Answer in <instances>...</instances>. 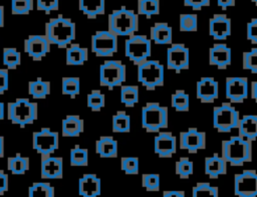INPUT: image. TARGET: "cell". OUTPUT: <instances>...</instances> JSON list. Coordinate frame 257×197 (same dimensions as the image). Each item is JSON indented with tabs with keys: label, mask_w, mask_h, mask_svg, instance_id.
Wrapping results in <instances>:
<instances>
[{
	"label": "cell",
	"mask_w": 257,
	"mask_h": 197,
	"mask_svg": "<svg viewBox=\"0 0 257 197\" xmlns=\"http://www.w3.org/2000/svg\"><path fill=\"white\" fill-rule=\"evenodd\" d=\"M44 35L50 44L67 48L76 37V26L70 18L59 15L45 23Z\"/></svg>",
	"instance_id": "1"
},
{
	"label": "cell",
	"mask_w": 257,
	"mask_h": 197,
	"mask_svg": "<svg viewBox=\"0 0 257 197\" xmlns=\"http://www.w3.org/2000/svg\"><path fill=\"white\" fill-rule=\"evenodd\" d=\"M221 156L232 166L240 167L252 161V142L233 136L221 143Z\"/></svg>",
	"instance_id": "2"
},
{
	"label": "cell",
	"mask_w": 257,
	"mask_h": 197,
	"mask_svg": "<svg viewBox=\"0 0 257 197\" xmlns=\"http://www.w3.org/2000/svg\"><path fill=\"white\" fill-rule=\"evenodd\" d=\"M108 29L116 36H131L139 30V15L121 6L108 15Z\"/></svg>",
	"instance_id": "3"
},
{
	"label": "cell",
	"mask_w": 257,
	"mask_h": 197,
	"mask_svg": "<svg viewBox=\"0 0 257 197\" xmlns=\"http://www.w3.org/2000/svg\"><path fill=\"white\" fill-rule=\"evenodd\" d=\"M38 117V106L26 97H18L7 104V118L13 125L24 128L33 124Z\"/></svg>",
	"instance_id": "4"
},
{
	"label": "cell",
	"mask_w": 257,
	"mask_h": 197,
	"mask_svg": "<svg viewBox=\"0 0 257 197\" xmlns=\"http://www.w3.org/2000/svg\"><path fill=\"white\" fill-rule=\"evenodd\" d=\"M169 125L168 108L150 102L142 108V128L148 133H159Z\"/></svg>",
	"instance_id": "5"
},
{
	"label": "cell",
	"mask_w": 257,
	"mask_h": 197,
	"mask_svg": "<svg viewBox=\"0 0 257 197\" xmlns=\"http://www.w3.org/2000/svg\"><path fill=\"white\" fill-rule=\"evenodd\" d=\"M138 81L148 90H154L159 86L164 85L165 68L164 65L155 59H148L147 61L138 65L137 69Z\"/></svg>",
	"instance_id": "6"
},
{
	"label": "cell",
	"mask_w": 257,
	"mask_h": 197,
	"mask_svg": "<svg viewBox=\"0 0 257 197\" xmlns=\"http://www.w3.org/2000/svg\"><path fill=\"white\" fill-rule=\"evenodd\" d=\"M124 55L137 66L147 61L152 55L151 39L143 34L128 36L124 42Z\"/></svg>",
	"instance_id": "7"
},
{
	"label": "cell",
	"mask_w": 257,
	"mask_h": 197,
	"mask_svg": "<svg viewBox=\"0 0 257 197\" xmlns=\"http://www.w3.org/2000/svg\"><path fill=\"white\" fill-rule=\"evenodd\" d=\"M126 78L125 65L116 59H107L99 66V84L112 89L122 85Z\"/></svg>",
	"instance_id": "8"
},
{
	"label": "cell",
	"mask_w": 257,
	"mask_h": 197,
	"mask_svg": "<svg viewBox=\"0 0 257 197\" xmlns=\"http://www.w3.org/2000/svg\"><path fill=\"white\" fill-rule=\"evenodd\" d=\"M240 119L239 112L231 103H222L213 109V127L219 133H229L238 129Z\"/></svg>",
	"instance_id": "9"
},
{
	"label": "cell",
	"mask_w": 257,
	"mask_h": 197,
	"mask_svg": "<svg viewBox=\"0 0 257 197\" xmlns=\"http://www.w3.org/2000/svg\"><path fill=\"white\" fill-rule=\"evenodd\" d=\"M59 146V135L50 128H41L32 134V148L42 157L51 156Z\"/></svg>",
	"instance_id": "10"
},
{
	"label": "cell",
	"mask_w": 257,
	"mask_h": 197,
	"mask_svg": "<svg viewBox=\"0 0 257 197\" xmlns=\"http://www.w3.org/2000/svg\"><path fill=\"white\" fill-rule=\"evenodd\" d=\"M90 46L96 56L110 57L117 52V36L109 30L95 31L91 36Z\"/></svg>",
	"instance_id": "11"
},
{
	"label": "cell",
	"mask_w": 257,
	"mask_h": 197,
	"mask_svg": "<svg viewBox=\"0 0 257 197\" xmlns=\"http://www.w3.org/2000/svg\"><path fill=\"white\" fill-rule=\"evenodd\" d=\"M234 194L237 197H257V172L243 170L234 175Z\"/></svg>",
	"instance_id": "12"
},
{
	"label": "cell",
	"mask_w": 257,
	"mask_h": 197,
	"mask_svg": "<svg viewBox=\"0 0 257 197\" xmlns=\"http://www.w3.org/2000/svg\"><path fill=\"white\" fill-rule=\"evenodd\" d=\"M189 65V48L183 43H172L167 49V67L176 72H181L188 69Z\"/></svg>",
	"instance_id": "13"
},
{
	"label": "cell",
	"mask_w": 257,
	"mask_h": 197,
	"mask_svg": "<svg viewBox=\"0 0 257 197\" xmlns=\"http://www.w3.org/2000/svg\"><path fill=\"white\" fill-rule=\"evenodd\" d=\"M248 79L244 76H228L225 79V95L231 104H241L248 96Z\"/></svg>",
	"instance_id": "14"
},
{
	"label": "cell",
	"mask_w": 257,
	"mask_h": 197,
	"mask_svg": "<svg viewBox=\"0 0 257 197\" xmlns=\"http://www.w3.org/2000/svg\"><path fill=\"white\" fill-rule=\"evenodd\" d=\"M179 147L191 154L198 153L206 148V134L197 128H189L183 131L179 136Z\"/></svg>",
	"instance_id": "15"
},
{
	"label": "cell",
	"mask_w": 257,
	"mask_h": 197,
	"mask_svg": "<svg viewBox=\"0 0 257 197\" xmlns=\"http://www.w3.org/2000/svg\"><path fill=\"white\" fill-rule=\"evenodd\" d=\"M50 42L47 40L45 35L31 34L24 39V51L32 60L39 61L45 57L50 51Z\"/></svg>",
	"instance_id": "16"
},
{
	"label": "cell",
	"mask_w": 257,
	"mask_h": 197,
	"mask_svg": "<svg viewBox=\"0 0 257 197\" xmlns=\"http://www.w3.org/2000/svg\"><path fill=\"white\" fill-rule=\"evenodd\" d=\"M196 96L203 104H212L219 96V83L212 76H204L197 81Z\"/></svg>",
	"instance_id": "17"
},
{
	"label": "cell",
	"mask_w": 257,
	"mask_h": 197,
	"mask_svg": "<svg viewBox=\"0 0 257 197\" xmlns=\"http://www.w3.org/2000/svg\"><path fill=\"white\" fill-rule=\"evenodd\" d=\"M154 152L160 158H171L177 152V139L171 132H159L154 139Z\"/></svg>",
	"instance_id": "18"
},
{
	"label": "cell",
	"mask_w": 257,
	"mask_h": 197,
	"mask_svg": "<svg viewBox=\"0 0 257 197\" xmlns=\"http://www.w3.org/2000/svg\"><path fill=\"white\" fill-rule=\"evenodd\" d=\"M209 34L215 40H226L231 34V20L225 14H214L209 20Z\"/></svg>",
	"instance_id": "19"
},
{
	"label": "cell",
	"mask_w": 257,
	"mask_h": 197,
	"mask_svg": "<svg viewBox=\"0 0 257 197\" xmlns=\"http://www.w3.org/2000/svg\"><path fill=\"white\" fill-rule=\"evenodd\" d=\"M63 176V159L47 156L40 161V177L42 179H60Z\"/></svg>",
	"instance_id": "20"
},
{
	"label": "cell",
	"mask_w": 257,
	"mask_h": 197,
	"mask_svg": "<svg viewBox=\"0 0 257 197\" xmlns=\"http://www.w3.org/2000/svg\"><path fill=\"white\" fill-rule=\"evenodd\" d=\"M232 60L231 48L226 43H215L209 50V64L226 69Z\"/></svg>",
	"instance_id": "21"
},
{
	"label": "cell",
	"mask_w": 257,
	"mask_h": 197,
	"mask_svg": "<svg viewBox=\"0 0 257 197\" xmlns=\"http://www.w3.org/2000/svg\"><path fill=\"white\" fill-rule=\"evenodd\" d=\"M78 193L81 197H98L101 193L100 179L95 174H83L78 180Z\"/></svg>",
	"instance_id": "22"
},
{
	"label": "cell",
	"mask_w": 257,
	"mask_h": 197,
	"mask_svg": "<svg viewBox=\"0 0 257 197\" xmlns=\"http://www.w3.org/2000/svg\"><path fill=\"white\" fill-rule=\"evenodd\" d=\"M204 171L209 178L217 179L227 173V162L222 156L215 153L212 156L205 158Z\"/></svg>",
	"instance_id": "23"
},
{
	"label": "cell",
	"mask_w": 257,
	"mask_h": 197,
	"mask_svg": "<svg viewBox=\"0 0 257 197\" xmlns=\"http://www.w3.org/2000/svg\"><path fill=\"white\" fill-rule=\"evenodd\" d=\"M95 153L100 158H116L118 153V143L111 136H101L95 141Z\"/></svg>",
	"instance_id": "24"
},
{
	"label": "cell",
	"mask_w": 257,
	"mask_h": 197,
	"mask_svg": "<svg viewBox=\"0 0 257 197\" xmlns=\"http://www.w3.org/2000/svg\"><path fill=\"white\" fill-rule=\"evenodd\" d=\"M150 39L156 44H172L173 29L167 22H156L150 28Z\"/></svg>",
	"instance_id": "25"
},
{
	"label": "cell",
	"mask_w": 257,
	"mask_h": 197,
	"mask_svg": "<svg viewBox=\"0 0 257 197\" xmlns=\"http://www.w3.org/2000/svg\"><path fill=\"white\" fill-rule=\"evenodd\" d=\"M84 130V122L77 115L66 116L61 123V134L63 137H78Z\"/></svg>",
	"instance_id": "26"
},
{
	"label": "cell",
	"mask_w": 257,
	"mask_h": 197,
	"mask_svg": "<svg viewBox=\"0 0 257 197\" xmlns=\"http://www.w3.org/2000/svg\"><path fill=\"white\" fill-rule=\"evenodd\" d=\"M238 135L250 142L257 140V115H244L239 122Z\"/></svg>",
	"instance_id": "27"
},
{
	"label": "cell",
	"mask_w": 257,
	"mask_h": 197,
	"mask_svg": "<svg viewBox=\"0 0 257 197\" xmlns=\"http://www.w3.org/2000/svg\"><path fill=\"white\" fill-rule=\"evenodd\" d=\"M88 59V50L77 43L70 44L65 50V63L67 65H81Z\"/></svg>",
	"instance_id": "28"
},
{
	"label": "cell",
	"mask_w": 257,
	"mask_h": 197,
	"mask_svg": "<svg viewBox=\"0 0 257 197\" xmlns=\"http://www.w3.org/2000/svg\"><path fill=\"white\" fill-rule=\"evenodd\" d=\"M78 7L88 19H95L104 14L105 0H78Z\"/></svg>",
	"instance_id": "29"
},
{
	"label": "cell",
	"mask_w": 257,
	"mask_h": 197,
	"mask_svg": "<svg viewBox=\"0 0 257 197\" xmlns=\"http://www.w3.org/2000/svg\"><path fill=\"white\" fill-rule=\"evenodd\" d=\"M30 168V160L19 153L7 158V169L13 175H24Z\"/></svg>",
	"instance_id": "30"
},
{
	"label": "cell",
	"mask_w": 257,
	"mask_h": 197,
	"mask_svg": "<svg viewBox=\"0 0 257 197\" xmlns=\"http://www.w3.org/2000/svg\"><path fill=\"white\" fill-rule=\"evenodd\" d=\"M28 92L33 98H45L50 93V82L42 79L41 77L31 80L28 82Z\"/></svg>",
	"instance_id": "31"
},
{
	"label": "cell",
	"mask_w": 257,
	"mask_h": 197,
	"mask_svg": "<svg viewBox=\"0 0 257 197\" xmlns=\"http://www.w3.org/2000/svg\"><path fill=\"white\" fill-rule=\"evenodd\" d=\"M111 130L113 133H128L131 130V118L124 111H117L111 118Z\"/></svg>",
	"instance_id": "32"
},
{
	"label": "cell",
	"mask_w": 257,
	"mask_h": 197,
	"mask_svg": "<svg viewBox=\"0 0 257 197\" xmlns=\"http://www.w3.org/2000/svg\"><path fill=\"white\" fill-rule=\"evenodd\" d=\"M139 86L138 85H121L120 103L126 108H133L139 103Z\"/></svg>",
	"instance_id": "33"
},
{
	"label": "cell",
	"mask_w": 257,
	"mask_h": 197,
	"mask_svg": "<svg viewBox=\"0 0 257 197\" xmlns=\"http://www.w3.org/2000/svg\"><path fill=\"white\" fill-rule=\"evenodd\" d=\"M28 197H55V189L48 182H34L28 188Z\"/></svg>",
	"instance_id": "34"
},
{
	"label": "cell",
	"mask_w": 257,
	"mask_h": 197,
	"mask_svg": "<svg viewBox=\"0 0 257 197\" xmlns=\"http://www.w3.org/2000/svg\"><path fill=\"white\" fill-rule=\"evenodd\" d=\"M61 92L71 98L76 97L80 92V79L76 76H64L61 80Z\"/></svg>",
	"instance_id": "35"
},
{
	"label": "cell",
	"mask_w": 257,
	"mask_h": 197,
	"mask_svg": "<svg viewBox=\"0 0 257 197\" xmlns=\"http://www.w3.org/2000/svg\"><path fill=\"white\" fill-rule=\"evenodd\" d=\"M137 10L139 15L151 18L160 13V0H137Z\"/></svg>",
	"instance_id": "36"
},
{
	"label": "cell",
	"mask_w": 257,
	"mask_h": 197,
	"mask_svg": "<svg viewBox=\"0 0 257 197\" xmlns=\"http://www.w3.org/2000/svg\"><path fill=\"white\" fill-rule=\"evenodd\" d=\"M2 62L7 69H16L21 64V53L15 47H5L2 51Z\"/></svg>",
	"instance_id": "37"
},
{
	"label": "cell",
	"mask_w": 257,
	"mask_h": 197,
	"mask_svg": "<svg viewBox=\"0 0 257 197\" xmlns=\"http://www.w3.org/2000/svg\"><path fill=\"white\" fill-rule=\"evenodd\" d=\"M69 162L73 167H85L88 165V150L78 145L73 147L69 153Z\"/></svg>",
	"instance_id": "38"
},
{
	"label": "cell",
	"mask_w": 257,
	"mask_h": 197,
	"mask_svg": "<svg viewBox=\"0 0 257 197\" xmlns=\"http://www.w3.org/2000/svg\"><path fill=\"white\" fill-rule=\"evenodd\" d=\"M171 105L177 112H188L190 109V96L184 89H177L171 95Z\"/></svg>",
	"instance_id": "39"
},
{
	"label": "cell",
	"mask_w": 257,
	"mask_h": 197,
	"mask_svg": "<svg viewBox=\"0 0 257 197\" xmlns=\"http://www.w3.org/2000/svg\"><path fill=\"white\" fill-rule=\"evenodd\" d=\"M192 197H219V189L208 182H198L192 188Z\"/></svg>",
	"instance_id": "40"
},
{
	"label": "cell",
	"mask_w": 257,
	"mask_h": 197,
	"mask_svg": "<svg viewBox=\"0 0 257 197\" xmlns=\"http://www.w3.org/2000/svg\"><path fill=\"white\" fill-rule=\"evenodd\" d=\"M179 28L182 32H195L198 30V16L194 13H183L179 17Z\"/></svg>",
	"instance_id": "41"
},
{
	"label": "cell",
	"mask_w": 257,
	"mask_h": 197,
	"mask_svg": "<svg viewBox=\"0 0 257 197\" xmlns=\"http://www.w3.org/2000/svg\"><path fill=\"white\" fill-rule=\"evenodd\" d=\"M175 172L182 179H188L194 173V163L188 157H181L175 164Z\"/></svg>",
	"instance_id": "42"
},
{
	"label": "cell",
	"mask_w": 257,
	"mask_h": 197,
	"mask_svg": "<svg viewBox=\"0 0 257 197\" xmlns=\"http://www.w3.org/2000/svg\"><path fill=\"white\" fill-rule=\"evenodd\" d=\"M87 107L92 112H99L105 105V95L99 89H92L86 96Z\"/></svg>",
	"instance_id": "43"
},
{
	"label": "cell",
	"mask_w": 257,
	"mask_h": 197,
	"mask_svg": "<svg viewBox=\"0 0 257 197\" xmlns=\"http://www.w3.org/2000/svg\"><path fill=\"white\" fill-rule=\"evenodd\" d=\"M242 66L251 73L257 74V48L253 47L242 54Z\"/></svg>",
	"instance_id": "44"
},
{
	"label": "cell",
	"mask_w": 257,
	"mask_h": 197,
	"mask_svg": "<svg viewBox=\"0 0 257 197\" xmlns=\"http://www.w3.org/2000/svg\"><path fill=\"white\" fill-rule=\"evenodd\" d=\"M11 13L14 15H27L34 8V0H11Z\"/></svg>",
	"instance_id": "45"
},
{
	"label": "cell",
	"mask_w": 257,
	"mask_h": 197,
	"mask_svg": "<svg viewBox=\"0 0 257 197\" xmlns=\"http://www.w3.org/2000/svg\"><path fill=\"white\" fill-rule=\"evenodd\" d=\"M142 186L149 192L160 190V175L155 173H146L142 175Z\"/></svg>",
	"instance_id": "46"
},
{
	"label": "cell",
	"mask_w": 257,
	"mask_h": 197,
	"mask_svg": "<svg viewBox=\"0 0 257 197\" xmlns=\"http://www.w3.org/2000/svg\"><path fill=\"white\" fill-rule=\"evenodd\" d=\"M139 159L137 157H121L120 169L126 175L139 174Z\"/></svg>",
	"instance_id": "47"
},
{
	"label": "cell",
	"mask_w": 257,
	"mask_h": 197,
	"mask_svg": "<svg viewBox=\"0 0 257 197\" xmlns=\"http://www.w3.org/2000/svg\"><path fill=\"white\" fill-rule=\"evenodd\" d=\"M59 0H36V9L46 14L58 9Z\"/></svg>",
	"instance_id": "48"
},
{
	"label": "cell",
	"mask_w": 257,
	"mask_h": 197,
	"mask_svg": "<svg viewBox=\"0 0 257 197\" xmlns=\"http://www.w3.org/2000/svg\"><path fill=\"white\" fill-rule=\"evenodd\" d=\"M246 38L253 44H257V18L251 19L246 24Z\"/></svg>",
	"instance_id": "49"
},
{
	"label": "cell",
	"mask_w": 257,
	"mask_h": 197,
	"mask_svg": "<svg viewBox=\"0 0 257 197\" xmlns=\"http://www.w3.org/2000/svg\"><path fill=\"white\" fill-rule=\"evenodd\" d=\"M211 0H184V5L186 7H191L193 10L199 11L204 7L210 5Z\"/></svg>",
	"instance_id": "50"
},
{
	"label": "cell",
	"mask_w": 257,
	"mask_h": 197,
	"mask_svg": "<svg viewBox=\"0 0 257 197\" xmlns=\"http://www.w3.org/2000/svg\"><path fill=\"white\" fill-rule=\"evenodd\" d=\"M9 87V75L7 68L0 67V95L3 94Z\"/></svg>",
	"instance_id": "51"
},
{
	"label": "cell",
	"mask_w": 257,
	"mask_h": 197,
	"mask_svg": "<svg viewBox=\"0 0 257 197\" xmlns=\"http://www.w3.org/2000/svg\"><path fill=\"white\" fill-rule=\"evenodd\" d=\"M9 188V177L7 173L0 170V196L4 195Z\"/></svg>",
	"instance_id": "52"
},
{
	"label": "cell",
	"mask_w": 257,
	"mask_h": 197,
	"mask_svg": "<svg viewBox=\"0 0 257 197\" xmlns=\"http://www.w3.org/2000/svg\"><path fill=\"white\" fill-rule=\"evenodd\" d=\"M163 197H185V192L181 190H166L163 192Z\"/></svg>",
	"instance_id": "53"
},
{
	"label": "cell",
	"mask_w": 257,
	"mask_h": 197,
	"mask_svg": "<svg viewBox=\"0 0 257 197\" xmlns=\"http://www.w3.org/2000/svg\"><path fill=\"white\" fill-rule=\"evenodd\" d=\"M235 2H236V0H217V5L222 10H226L229 7L235 6Z\"/></svg>",
	"instance_id": "54"
},
{
	"label": "cell",
	"mask_w": 257,
	"mask_h": 197,
	"mask_svg": "<svg viewBox=\"0 0 257 197\" xmlns=\"http://www.w3.org/2000/svg\"><path fill=\"white\" fill-rule=\"evenodd\" d=\"M250 93H251V98L257 103V80L251 81L250 84Z\"/></svg>",
	"instance_id": "55"
},
{
	"label": "cell",
	"mask_w": 257,
	"mask_h": 197,
	"mask_svg": "<svg viewBox=\"0 0 257 197\" xmlns=\"http://www.w3.org/2000/svg\"><path fill=\"white\" fill-rule=\"evenodd\" d=\"M4 137L2 135H0V159L4 157V151H5V147H4Z\"/></svg>",
	"instance_id": "56"
},
{
	"label": "cell",
	"mask_w": 257,
	"mask_h": 197,
	"mask_svg": "<svg viewBox=\"0 0 257 197\" xmlns=\"http://www.w3.org/2000/svg\"><path fill=\"white\" fill-rule=\"evenodd\" d=\"M4 26V7L0 5V28Z\"/></svg>",
	"instance_id": "57"
},
{
	"label": "cell",
	"mask_w": 257,
	"mask_h": 197,
	"mask_svg": "<svg viewBox=\"0 0 257 197\" xmlns=\"http://www.w3.org/2000/svg\"><path fill=\"white\" fill-rule=\"evenodd\" d=\"M4 119V104L0 101V122Z\"/></svg>",
	"instance_id": "58"
},
{
	"label": "cell",
	"mask_w": 257,
	"mask_h": 197,
	"mask_svg": "<svg viewBox=\"0 0 257 197\" xmlns=\"http://www.w3.org/2000/svg\"><path fill=\"white\" fill-rule=\"evenodd\" d=\"M252 2L257 6V0H252Z\"/></svg>",
	"instance_id": "59"
}]
</instances>
